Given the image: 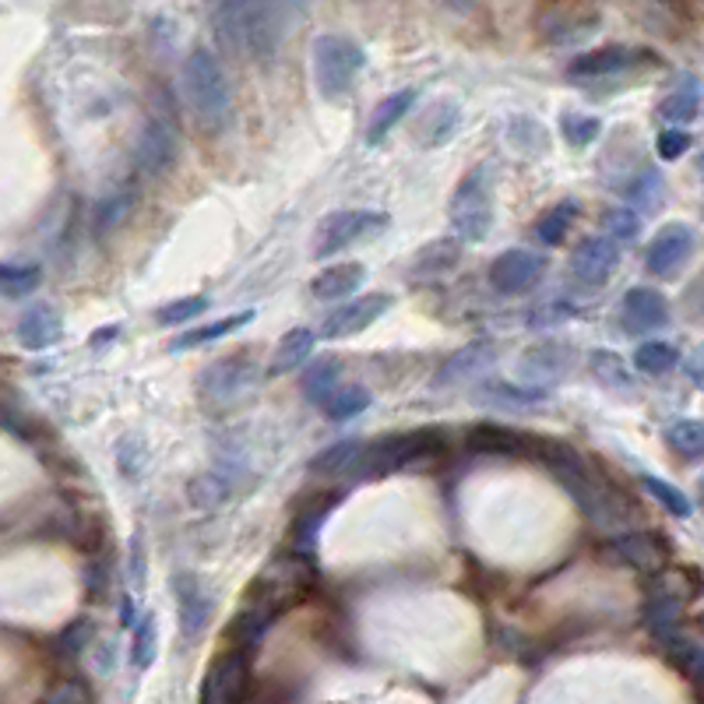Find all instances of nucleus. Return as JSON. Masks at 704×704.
Masks as SVG:
<instances>
[{
	"label": "nucleus",
	"instance_id": "f257e3e1",
	"mask_svg": "<svg viewBox=\"0 0 704 704\" xmlns=\"http://www.w3.org/2000/svg\"><path fill=\"white\" fill-rule=\"evenodd\" d=\"M208 14H212L219 40L230 50L272 61L279 46L275 0H208Z\"/></svg>",
	"mask_w": 704,
	"mask_h": 704
},
{
	"label": "nucleus",
	"instance_id": "f03ea898",
	"mask_svg": "<svg viewBox=\"0 0 704 704\" xmlns=\"http://www.w3.org/2000/svg\"><path fill=\"white\" fill-rule=\"evenodd\" d=\"M536 459L557 475L560 486L578 501V507L585 511L596 525H617L620 515V501L617 493L606 486L599 475L585 465V459L578 451H570L567 444H554V441H539Z\"/></svg>",
	"mask_w": 704,
	"mask_h": 704
},
{
	"label": "nucleus",
	"instance_id": "7ed1b4c3",
	"mask_svg": "<svg viewBox=\"0 0 704 704\" xmlns=\"http://www.w3.org/2000/svg\"><path fill=\"white\" fill-rule=\"evenodd\" d=\"M448 451V441L441 437V430H409V433H391V437H380V441H370L359 451V459L353 465L356 475H388L398 469H412L420 462L430 459H441Z\"/></svg>",
	"mask_w": 704,
	"mask_h": 704
},
{
	"label": "nucleus",
	"instance_id": "20e7f679",
	"mask_svg": "<svg viewBox=\"0 0 704 704\" xmlns=\"http://www.w3.org/2000/svg\"><path fill=\"white\" fill-rule=\"evenodd\" d=\"M183 88L195 117L204 127H222L233 113V88L212 50H195L183 64Z\"/></svg>",
	"mask_w": 704,
	"mask_h": 704
},
{
	"label": "nucleus",
	"instance_id": "39448f33",
	"mask_svg": "<svg viewBox=\"0 0 704 704\" xmlns=\"http://www.w3.org/2000/svg\"><path fill=\"white\" fill-rule=\"evenodd\" d=\"M311 581H314V557H300L293 549H285L282 557L264 564L254 585L246 588V602L261 606V610H269L275 617L307 596Z\"/></svg>",
	"mask_w": 704,
	"mask_h": 704
},
{
	"label": "nucleus",
	"instance_id": "423d86ee",
	"mask_svg": "<svg viewBox=\"0 0 704 704\" xmlns=\"http://www.w3.org/2000/svg\"><path fill=\"white\" fill-rule=\"evenodd\" d=\"M258 380H261V370L254 364V356L233 353V356H222V359H216V364H208L201 370L198 398L204 402V409L225 412V409L243 406L246 398L258 391Z\"/></svg>",
	"mask_w": 704,
	"mask_h": 704
},
{
	"label": "nucleus",
	"instance_id": "0eeeda50",
	"mask_svg": "<svg viewBox=\"0 0 704 704\" xmlns=\"http://www.w3.org/2000/svg\"><path fill=\"white\" fill-rule=\"evenodd\" d=\"M448 222L451 233L462 243H480L490 237L493 230V183L490 174L480 169H469V174L459 180L454 195L448 201Z\"/></svg>",
	"mask_w": 704,
	"mask_h": 704
},
{
	"label": "nucleus",
	"instance_id": "6e6552de",
	"mask_svg": "<svg viewBox=\"0 0 704 704\" xmlns=\"http://www.w3.org/2000/svg\"><path fill=\"white\" fill-rule=\"evenodd\" d=\"M388 230V216L370 212V208H338L317 222L314 230V258L328 261L342 251H349L359 240H374Z\"/></svg>",
	"mask_w": 704,
	"mask_h": 704
},
{
	"label": "nucleus",
	"instance_id": "1a4fd4ad",
	"mask_svg": "<svg viewBox=\"0 0 704 704\" xmlns=\"http://www.w3.org/2000/svg\"><path fill=\"white\" fill-rule=\"evenodd\" d=\"M367 56L349 35H317L314 40V82L325 99L346 95L356 82V74L364 71Z\"/></svg>",
	"mask_w": 704,
	"mask_h": 704
},
{
	"label": "nucleus",
	"instance_id": "9d476101",
	"mask_svg": "<svg viewBox=\"0 0 704 704\" xmlns=\"http://www.w3.org/2000/svg\"><path fill=\"white\" fill-rule=\"evenodd\" d=\"M180 151V130L174 117H162V113H151L145 120L138 148H135V166L145 177H162L166 169H174Z\"/></svg>",
	"mask_w": 704,
	"mask_h": 704
},
{
	"label": "nucleus",
	"instance_id": "9b49d317",
	"mask_svg": "<svg viewBox=\"0 0 704 704\" xmlns=\"http://www.w3.org/2000/svg\"><path fill=\"white\" fill-rule=\"evenodd\" d=\"M694 230L687 222H670V225H662V230L652 237L649 243V251H644V269H649L655 279H670L676 275L683 264L691 261L694 254Z\"/></svg>",
	"mask_w": 704,
	"mask_h": 704
},
{
	"label": "nucleus",
	"instance_id": "f8f14e48",
	"mask_svg": "<svg viewBox=\"0 0 704 704\" xmlns=\"http://www.w3.org/2000/svg\"><path fill=\"white\" fill-rule=\"evenodd\" d=\"M543 275H546V258L536 254V251H525V246L504 251L490 264V285L497 293H525Z\"/></svg>",
	"mask_w": 704,
	"mask_h": 704
},
{
	"label": "nucleus",
	"instance_id": "ddd939ff",
	"mask_svg": "<svg viewBox=\"0 0 704 704\" xmlns=\"http://www.w3.org/2000/svg\"><path fill=\"white\" fill-rule=\"evenodd\" d=\"M620 325L627 335H652L670 325V303L652 285H634V290L623 293Z\"/></svg>",
	"mask_w": 704,
	"mask_h": 704
},
{
	"label": "nucleus",
	"instance_id": "4468645a",
	"mask_svg": "<svg viewBox=\"0 0 704 704\" xmlns=\"http://www.w3.org/2000/svg\"><path fill=\"white\" fill-rule=\"evenodd\" d=\"M246 694V652L230 649L219 655L201 683V704H243Z\"/></svg>",
	"mask_w": 704,
	"mask_h": 704
},
{
	"label": "nucleus",
	"instance_id": "2eb2a0df",
	"mask_svg": "<svg viewBox=\"0 0 704 704\" xmlns=\"http://www.w3.org/2000/svg\"><path fill=\"white\" fill-rule=\"evenodd\" d=\"M620 269V243L610 237H585L570 251V275L581 285H606Z\"/></svg>",
	"mask_w": 704,
	"mask_h": 704
},
{
	"label": "nucleus",
	"instance_id": "dca6fc26",
	"mask_svg": "<svg viewBox=\"0 0 704 704\" xmlns=\"http://www.w3.org/2000/svg\"><path fill=\"white\" fill-rule=\"evenodd\" d=\"M391 311V296L388 293H364L359 300L346 303V307H338L328 321H325V338H349L367 332L370 325H377L380 317Z\"/></svg>",
	"mask_w": 704,
	"mask_h": 704
},
{
	"label": "nucleus",
	"instance_id": "f3484780",
	"mask_svg": "<svg viewBox=\"0 0 704 704\" xmlns=\"http://www.w3.org/2000/svg\"><path fill=\"white\" fill-rule=\"evenodd\" d=\"M493 364H497V346L490 338H475L469 346H462L459 353H451L441 370H437V388H454L465 385V380L486 374Z\"/></svg>",
	"mask_w": 704,
	"mask_h": 704
},
{
	"label": "nucleus",
	"instance_id": "a211bd4d",
	"mask_svg": "<svg viewBox=\"0 0 704 704\" xmlns=\"http://www.w3.org/2000/svg\"><path fill=\"white\" fill-rule=\"evenodd\" d=\"M174 596H177L180 634L187 641L198 638L204 627H208V620H212V599H208L201 581L195 575H187V570H180V575L174 578Z\"/></svg>",
	"mask_w": 704,
	"mask_h": 704
},
{
	"label": "nucleus",
	"instance_id": "6ab92c4d",
	"mask_svg": "<svg viewBox=\"0 0 704 704\" xmlns=\"http://www.w3.org/2000/svg\"><path fill=\"white\" fill-rule=\"evenodd\" d=\"M465 444L475 454H497V459H522V454H536V448H539V441H532V437L507 430V427H493V423L472 427Z\"/></svg>",
	"mask_w": 704,
	"mask_h": 704
},
{
	"label": "nucleus",
	"instance_id": "aec40b11",
	"mask_svg": "<svg viewBox=\"0 0 704 704\" xmlns=\"http://www.w3.org/2000/svg\"><path fill=\"white\" fill-rule=\"evenodd\" d=\"M61 338H64V321L53 307H46V303H35V307H29L22 317H18V342L32 353L50 349Z\"/></svg>",
	"mask_w": 704,
	"mask_h": 704
},
{
	"label": "nucleus",
	"instance_id": "412c9836",
	"mask_svg": "<svg viewBox=\"0 0 704 704\" xmlns=\"http://www.w3.org/2000/svg\"><path fill=\"white\" fill-rule=\"evenodd\" d=\"M364 282H367V269H364V264H359V261H338V264H328L325 272L314 275L311 293L317 300H346Z\"/></svg>",
	"mask_w": 704,
	"mask_h": 704
},
{
	"label": "nucleus",
	"instance_id": "4be33fe9",
	"mask_svg": "<svg viewBox=\"0 0 704 704\" xmlns=\"http://www.w3.org/2000/svg\"><path fill=\"white\" fill-rule=\"evenodd\" d=\"M638 53L627 46H602L578 56L575 64L567 67V78H610V74H620L627 67H634Z\"/></svg>",
	"mask_w": 704,
	"mask_h": 704
},
{
	"label": "nucleus",
	"instance_id": "5701e85b",
	"mask_svg": "<svg viewBox=\"0 0 704 704\" xmlns=\"http://www.w3.org/2000/svg\"><path fill=\"white\" fill-rule=\"evenodd\" d=\"M459 261H462V240L459 237H441V240H433L412 254L409 275L412 279H437V275H448Z\"/></svg>",
	"mask_w": 704,
	"mask_h": 704
},
{
	"label": "nucleus",
	"instance_id": "b1692460",
	"mask_svg": "<svg viewBox=\"0 0 704 704\" xmlns=\"http://www.w3.org/2000/svg\"><path fill=\"white\" fill-rule=\"evenodd\" d=\"M338 504V497H325V501H317L311 504L307 511H300L293 528H290V549L300 557H314V549H317V539H321V528H325L328 522V511Z\"/></svg>",
	"mask_w": 704,
	"mask_h": 704
},
{
	"label": "nucleus",
	"instance_id": "393cba45",
	"mask_svg": "<svg viewBox=\"0 0 704 704\" xmlns=\"http://www.w3.org/2000/svg\"><path fill=\"white\" fill-rule=\"evenodd\" d=\"M311 353H314V332L311 328H290L279 338V346L272 353L269 377H282V374L300 370L311 359Z\"/></svg>",
	"mask_w": 704,
	"mask_h": 704
},
{
	"label": "nucleus",
	"instance_id": "a878e982",
	"mask_svg": "<svg viewBox=\"0 0 704 704\" xmlns=\"http://www.w3.org/2000/svg\"><path fill=\"white\" fill-rule=\"evenodd\" d=\"M416 103V88H402V92H391L388 99H380L377 109L370 113V124H367V145H377L391 135V127H398L406 120V113Z\"/></svg>",
	"mask_w": 704,
	"mask_h": 704
},
{
	"label": "nucleus",
	"instance_id": "bb28decb",
	"mask_svg": "<svg viewBox=\"0 0 704 704\" xmlns=\"http://www.w3.org/2000/svg\"><path fill=\"white\" fill-rule=\"evenodd\" d=\"M338 377H342V364H338L335 356L314 359V364L307 367V374H303V398L325 409L328 398L338 391Z\"/></svg>",
	"mask_w": 704,
	"mask_h": 704
},
{
	"label": "nucleus",
	"instance_id": "cd10ccee",
	"mask_svg": "<svg viewBox=\"0 0 704 704\" xmlns=\"http://www.w3.org/2000/svg\"><path fill=\"white\" fill-rule=\"evenodd\" d=\"M617 554L620 560H627L634 570H662L665 564V549L652 539V536H641V532H631V536H620L617 543Z\"/></svg>",
	"mask_w": 704,
	"mask_h": 704
},
{
	"label": "nucleus",
	"instance_id": "c85d7f7f",
	"mask_svg": "<svg viewBox=\"0 0 704 704\" xmlns=\"http://www.w3.org/2000/svg\"><path fill=\"white\" fill-rule=\"evenodd\" d=\"M454 127H459V106H454V103H433L423 113L420 127H416V138H420V145H427V148H437V145H444L454 135Z\"/></svg>",
	"mask_w": 704,
	"mask_h": 704
},
{
	"label": "nucleus",
	"instance_id": "c756f323",
	"mask_svg": "<svg viewBox=\"0 0 704 704\" xmlns=\"http://www.w3.org/2000/svg\"><path fill=\"white\" fill-rule=\"evenodd\" d=\"M697 106H701V88L694 78H683L680 88H673L665 99L659 103V117L670 124V127H680V124H691L697 117Z\"/></svg>",
	"mask_w": 704,
	"mask_h": 704
},
{
	"label": "nucleus",
	"instance_id": "7c9ffc66",
	"mask_svg": "<svg viewBox=\"0 0 704 704\" xmlns=\"http://www.w3.org/2000/svg\"><path fill=\"white\" fill-rule=\"evenodd\" d=\"M254 317H258L254 311H237V314L222 317V321H212V325L190 328L187 335H180V338L174 342V349H195V346H204V342H219V338H225V335H233V332L246 328Z\"/></svg>",
	"mask_w": 704,
	"mask_h": 704
},
{
	"label": "nucleus",
	"instance_id": "2f4dec72",
	"mask_svg": "<svg viewBox=\"0 0 704 704\" xmlns=\"http://www.w3.org/2000/svg\"><path fill=\"white\" fill-rule=\"evenodd\" d=\"M570 364V349L560 346H539L522 356V374L528 380H549V377H560Z\"/></svg>",
	"mask_w": 704,
	"mask_h": 704
},
{
	"label": "nucleus",
	"instance_id": "473e14b6",
	"mask_svg": "<svg viewBox=\"0 0 704 704\" xmlns=\"http://www.w3.org/2000/svg\"><path fill=\"white\" fill-rule=\"evenodd\" d=\"M40 282H43V269L32 261H8L4 269H0V285H4L8 300L29 296L32 290H40Z\"/></svg>",
	"mask_w": 704,
	"mask_h": 704
},
{
	"label": "nucleus",
	"instance_id": "72a5a7b5",
	"mask_svg": "<svg viewBox=\"0 0 704 704\" xmlns=\"http://www.w3.org/2000/svg\"><path fill=\"white\" fill-rule=\"evenodd\" d=\"M676 359H680V353H676L673 342H659V338H652V342H641V346L634 349V367H638L641 374H652V377L670 374V370L676 367Z\"/></svg>",
	"mask_w": 704,
	"mask_h": 704
},
{
	"label": "nucleus",
	"instance_id": "f704fd0d",
	"mask_svg": "<svg viewBox=\"0 0 704 704\" xmlns=\"http://www.w3.org/2000/svg\"><path fill=\"white\" fill-rule=\"evenodd\" d=\"M665 444L683 459H704V420H676L665 427Z\"/></svg>",
	"mask_w": 704,
	"mask_h": 704
},
{
	"label": "nucleus",
	"instance_id": "c9c22d12",
	"mask_svg": "<svg viewBox=\"0 0 704 704\" xmlns=\"http://www.w3.org/2000/svg\"><path fill=\"white\" fill-rule=\"evenodd\" d=\"M480 395L493 406H507V409H528V406H539L546 398V388H515L507 385V380H493V385H483Z\"/></svg>",
	"mask_w": 704,
	"mask_h": 704
},
{
	"label": "nucleus",
	"instance_id": "e433bc0d",
	"mask_svg": "<svg viewBox=\"0 0 704 704\" xmlns=\"http://www.w3.org/2000/svg\"><path fill=\"white\" fill-rule=\"evenodd\" d=\"M367 409H370V391L359 388V385H349V388H338L328 398L325 416H328L332 423H346V420H353V416L367 412Z\"/></svg>",
	"mask_w": 704,
	"mask_h": 704
},
{
	"label": "nucleus",
	"instance_id": "4c0bfd02",
	"mask_svg": "<svg viewBox=\"0 0 704 704\" xmlns=\"http://www.w3.org/2000/svg\"><path fill=\"white\" fill-rule=\"evenodd\" d=\"M575 216H578L575 201H560V204H554L549 212L539 216V222H536V237H539L546 246H557V243L570 233V222H575Z\"/></svg>",
	"mask_w": 704,
	"mask_h": 704
},
{
	"label": "nucleus",
	"instance_id": "58836bf2",
	"mask_svg": "<svg viewBox=\"0 0 704 704\" xmlns=\"http://www.w3.org/2000/svg\"><path fill=\"white\" fill-rule=\"evenodd\" d=\"M623 198L641 208H655V201L662 198V174L652 166H641L638 174L623 183Z\"/></svg>",
	"mask_w": 704,
	"mask_h": 704
},
{
	"label": "nucleus",
	"instance_id": "ea45409f",
	"mask_svg": "<svg viewBox=\"0 0 704 704\" xmlns=\"http://www.w3.org/2000/svg\"><path fill=\"white\" fill-rule=\"evenodd\" d=\"M95 634V627L88 617H78V620H71L67 627H61V634L53 638V649L61 659H78L85 649H88V641Z\"/></svg>",
	"mask_w": 704,
	"mask_h": 704
},
{
	"label": "nucleus",
	"instance_id": "a19ab883",
	"mask_svg": "<svg viewBox=\"0 0 704 704\" xmlns=\"http://www.w3.org/2000/svg\"><path fill=\"white\" fill-rule=\"evenodd\" d=\"M159 655V631H156V617H141L135 627V644H130V662L135 670H151V662Z\"/></svg>",
	"mask_w": 704,
	"mask_h": 704
},
{
	"label": "nucleus",
	"instance_id": "79ce46f5",
	"mask_svg": "<svg viewBox=\"0 0 704 704\" xmlns=\"http://www.w3.org/2000/svg\"><path fill=\"white\" fill-rule=\"evenodd\" d=\"M641 486L649 490L652 497H655L665 511H670L673 518H691V501H687V493H683L680 486L659 480V475H641Z\"/></svg>",
	"mask_w": 704,
	"mask_h": 704
},
{
	"label": "nucleus",
	"instance_id": "37998d69",
	"mask_svg": "<svg viewBox=\"0 0 704 704\" xmlns=\"http://www.w3.org/2000/svg\"><path fill=\"white\" fill-rule=\"evenodd\" d=\"M359 448L356 441H342V444H335V448H325L317 454V459L311 462V472H317V475H335V472H346V469H353L356 465V459H359Z\"/></svg>",
	"mask_w": 704,
	"mask_h": 704
},
{
	"label": "nucleus",
	"instance_id": "c03bdc74",
	"mask_svg": "<svg viewBox=\"0 0 704 704\" xmlns=\"http://www.w3.org/2000/svg\"><path fill=\"white\" fill-rule=\"evenodd\" d=\"M560 130H564V141L585 148L592 145L602 135V120L599 117H588V113H564L560 117Z\"/></svg>",
	"mask_w": 704,
	"mask_h": 704
},
{
	"label": "nucleus",
	"instance_id": "a18cd8bd",
	"mask_svg": "<svg viewBox=\"0 0 704 704\" xmlns=\"http://www.w3.org/2000/svg\"><path fill=\"white\" fill-rule=\"evenodd\" d=\"M641 230V219L634 208H627V204H613L610 212L602 216V233L610 237L613 243H631Z\"/></svg>",
	"mask_w": 704,
	"mask_h": 704
},
{
	"label": "nucleus",
	"instance_id": "49530a36",
	"mask_svg": "<svg viewBox=\"0 0 704 704\" xmlns=\"http://www.w3.org/2000/svg\"><path fill=\"white\" fill-rule=\"evenodd\" d=\"M204 311H208V296H183V300H174V303H166V307H159L156 321L159 325H187V321H198Z\"/></svg>",
	"mask_w": 704,
	"mask_h": 704
},
{
	"label": "nucleus",
	"instance_id": "de8ad7c7",
	"mask_svg": "<svg viewBox=\"0 0 704 704\" xmlns=\"http://www.w3.org/2000/svg\"><path fill=\"white\" fill-rule=\"evenodd\" d=\"M592 374L602 380L606 388H631V374H627V364L617 353H592Z\"/></svg>",
	"mask_w": 704,
	"mask_h": 704
},
{
	"label": "nucleus",
	"instance_id": "09e8293b",
	"mask_svg": "<svg viewBox=\"0 0 704 704\" xmlns=\"http://www.w3.org/2000/svg\"><path fill=\"white\" fill-rule=\"evenodd\" d=\"M40 704H92V691L85 680L67 676V680H56Z\"/></svg>",
	"mask_w": 704,
	"mask_h": 704
},
{
	"label": "nucleus",
	"instance_id": "8fccbe9b",
	"mask_svg": "<svg viewBox=\"0 0 704 704\" xmlns=\"http://www.w3.org/2000/svg\"><path fill=\"white\" fill-rule=\"evenodd\" d=\"M187 493H190V504L195 507L212 511L225 501V480H219V475H198Z\"/></svg>",
	"mask_w": 704,
	"mask_h": 704
},
{
	"label": "nucleus",
	"instance_id": "3c124183",
	"mask_svg": "<svg viewBox=\"0 0 704 704\" xmlns=\"http://www.w3.org/2000/svg\"><path fill=\"white\" fill-rule=\"evenodd\" d=\"M691 145H694V138H691L683 127H665L662 135L655 138V151H659L662 162H676V159H683V156H687Z\"/></svg>",
	"mask_w": 704,
	"mask_h": 704
},
{
	"label": "nucleus",
	"instance_id": "603ef678",
	"mask_svg": "<svg viewBox=\"0 0 704 704\" xmlns=\"http://www.w3.org/2000/svg\"><path fill=\"white\" fill-rule=\"evenodd\" d=\"M670 652L680 662V670L704 691V649H697V644H691V641H676Z\"/></svg>",
	"mask_w": 704,
	"mask_h": 704
},
{
	"label": "nucleus",
	"instance_id": "864d4df0",
	"mask_svg": "<svg viewBox=\"0 0 704 704\" xmlns=\"http://www.w3.org/2000/svg\"><path fill=\"white\" fill-rule=\"evenodd\" d=\"M130 195H117V198H109L99 204V216H95V230L99 233H109V230H117V222L130 212Z\"/></svg>",
	"mask_w": 704,
	"mask_h": 704
},
{
	"label": "nucleus",
	"instance_id": "5fc2aeb1",
	"mask_svg": "<svg viewBox=\"0 0 704 704\" xmlns=\"http://www.w3.org/2000/svg\"><path fill=\"white\" fill-rule=\"evenodd\" d=\"M130 581H145V546H141V536H135V543H130Z\"/></svg>",
	"mask_w": 704,
	"mask_h": 704
},
{
	"label": "nucleus",
	"instance_id": "6e6d98bb",
	"mask_svg": "<svg viewBox=\"0 0 704 704\" xmlns=\"http://www.w3.org/2000/svg\"><path fill=\"white\" fill-rule=\"evenodd\" d=\"M120 623H124V627H138V620H135V599H124V606H120Z\"/></svg>",
	"mask_w": 704,
	"mask_h": 704
},
{
	"label": "nucleus",
	"instance_id": "4d7b16f0",
	"mask_svg": "<svg viewBox=\"0 0 704 704\" xmlns=\"http://www.w3.org/2000/svg\"><path fill=\"white\" fill-rule=\"evenodd\" d=\"M441 4L451 8V11H469V8L475 4V0H441Z\"/></svg>",
	"mask_w": 704,
	"mask_h": 704
},
{
	"label": "nucleus",
	"instance_id": "13d9d810",
	"mask_svg": "<svg viewBox=\"0 0 704 704\" xmlns=\"http://www.w3.org/2000/svg\"><path fill=\"white\" fill-rule=\"evenodd\" d=\"M106 338H117V328H103V332H95V335H92V346H99V342H106Z\"/></svg>",
	"mask_w": 704,
	"mask_h": 704
},
{
	"label": "nucleus",
	"instance_id": "bf43d9fd",
	"mask_svg": "<svg viewBox=\"0 0 704 704\" xmlns=\"http://www.w3.org/2000/svg\"><path fill=\"white\" fill-rule=\"evenodd\" d=\"M694 380H697V385H704V349H701L697 364H694Z\"/></svg>",
	"mask_w": 704,
	"mask_h": 704
},
{
	"label": "nucleus",
	"instance_id": "052dcab7",
	"mask_svg": "<svg viewBox=\"0 0 704 704\" xmlns=\"http://www.w3.org/2000/svg\"><path fill=\"white\" fill-rule=\"evenodd\" d=\"M697 501H701V507H704V475H701V483H697Z\"/></svg>",
	"mask_w": 704,
	"mask_h": 704
},
{
	"label": "nucleus",
	"instance_id": "680f3d73",
	"mask_svg": "<svg viewBox=\"0 0 704 704\" xmlns=\"http://www.w3.org/2000/svg\"><path fill=\"white\" fill-rule=\"evenodd\" d=\"M697 314H701V321H704V296H701V307H697Z\"/></svg>",
	"mask_w": 704,
	"mask_h": 704
}]
</instances>
